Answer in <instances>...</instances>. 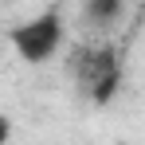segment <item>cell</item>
I'll return each mask as SVG.
<instances>
[{"mask_svg":"<svg viewBox=\"0 0 145 145\" xmlns=\"http://www.w3.org/2000/svg\"><path fill=\"white\" fill-rule=\"evenodd\" d=\"M86 8H90V16H94L98 24H110V20H118L121 0H86Z\"/></svg>","mask_w":145,"mask_h":145,"instance_id":"3957f363","label":"cell"},{"mask_svg":"<svg viewBox=\"0 0 145 145\" xmlns=\"http://www.w3.org/2000/svg\"><path fill=\"white\" fill-rule=\"evenodd\" d=\"M74 74H78L82 90L94 102H110L114 90H118V82H121V63L110 47H94V51L74 59Z\"/></svg>","mask_w":145,"mask_h":145,"instance_id":"7a4b0ae2","label":"cell"},{"mask_svg":"<svg viewBox=\"0 0 145 145\" xmlns=\"http://www.w3.org/2000/svg\"><path fill=\"white\" fill-rule=\"evenodd\" d=\"M8 137H12V121H8V118H4V114H0V145L8 141Z\"/></svg>","mask_w":145,"mask_h":145,"instance_id":"277c9868","label":"cell"},{"mask_svg":"<svg viewBox=\"0 0 145 145\" xmlns=\"http://www.w3.org/2000/svg\"><path fill=\"white\" fill-rule=\"evenodd\" d=\"M12 39V51L24 59V63H47L55 51L63 47L67 39V27H63V16L59 12H43L35 20H24L8 31Z\"/></svg>","mask_w":145,"mask_h":145,"instance_id":"6da1fadb","label":"cell"}]
</instances>
